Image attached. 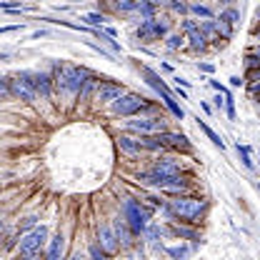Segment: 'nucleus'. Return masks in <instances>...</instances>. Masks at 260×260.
<instances>
[{
	"mask_svg": "<svg viewBox=\"0 0 260 260\" xmlns=\"http://www.w3.org/2000/svg\"><path fill=\"white\" fill-rule=\"evenodd\" d=\"M120 95H123V85H118V83H100L95 90V98L100 103H113Z\"/></svg>",
	"mask_w": 260,
	"mask_h": 260,
	"instance_id": "9d476101",
	"label": "nucleus"
},
{
	"mask_svg": "<svg viewBox=\"0 0 260 260\" xmlns=\"http://www.w3.org/2000/svg\"><path fill=\"white\" fill-rule=\"evenodd\" d=\"M63 248H65V238L58 233L53 240H50V248H48V258L50 260H58L60 255H63Z\"/></svg>",
	"mask_w": 260,
	"mask_h": 260,
	"instance_id": "4468645a",
	"label": "nucleus"
},
{
	"mask_svg": "<svg viewBox=\"0 0 260 260\" xmlns=\"http://www.w3.org/2000/svg\"><path fill=\"white\" fill-rule=\"evenodd\" d=\"M115 5H118V10H135L138 8L135 0H115Z\"/></svg>",
	"mask_w": 260,
	"mask_h": 260,
	"instance_id": "5701e85b",
	"label": "nucleus"
},
{
	"mask_svg": "<svg viewBox=\"0 0 260 260\" xmlns=\"http://www.w3.org/2000/svg\"><path fill=\"white\" fill-rule=\"evenodd\" d=\"M145 235H148V240H150V243H155V240L162 235V230L158 225H148L145 228Z\"/></svg>",
	"mask_w": 260,
	"mask_h": 260,
	"instance_id": "6ab92c4d",
	"label": "nucleus"
},
{
	"mask_svg": "<svg viewBox=\"0 0 260 260\" xmlns=\"http://www.w3.org/2000/svg\"><path fill=\"white\" fill-rule=\"evenodd\" d=\"M238 155H240V160L245 168H253V160H250V150H248V145H240L238 143Z\"/></svg>",
	"mask_w": 260,
	"mask_h": 260,
	"instance_id": "a211bd4d",
	"label": "nucleus"
},
{
	"mask_svg": "<svg viewBox=\"0 0 260 260\" xmlns=\"http://www.w3.org/2000/svg\"><path fill=\"white\" fill-rule=\"evenodd\" d=\"M183 28H185V30H188V32H193V30H198V25H195L193 20H185V23H183Z\"/></svg>",
	"mask_w": 260,
	"mask_h": 260,
	"instance_id": "2f4dec72",
	"label": "nucleus"
},
{
	"mask_svg": "<svg viewBox=\"0 0 260 260\" xmlns=\"http://www.w3.org/2000/svg\"><path fill=\"white\" fill-rule=\"evenodd\" d=\"M3 228H5V223H3V218H0V230H3Z\"/></svg>",
	"mask_w": 260,
	"mask_h": 260,
	"instance_id": "c9c22d12",
	"label": "nucleus"
},
{
	"mask_svg": "<svg viewBox=\"0 0 260 260\" xmlns=\"http://www.w3.org/2000/svg\"><path fill=\"white\" fill-rule=\"evenodd\" d=\"M205 208H208V203L200 198H175V200H170V205H165V213L193 223L195 218H200L205 213Z\"/></svg>",
	"mask_w": 260,
	"mask_h": 260,
	"instance_id": "f257e3e1",
	"label": "nucleus"
},
{
	"mask_svg": "<svg viewBox=\"0 0 260 260\" xmlns=\"http://www.w3.org/2000/svg\"><path fill=\"white\" fill-rule=\"evenodd\" d=\"M158 140L162 143V148H173V150H188L190 148L188 138L185 135H178V133H165V130H160L158 133Z\"/></svg>",
	"mask_w": 260,
	"mask_h": 260,
	"instance_id": "6e6552de",
	"label": "nucleus"
},
{
	"mask_svg": "<svg viewBox=\"0 0 260 260\" xmlns=\"http://www.w3.org/2000/svg\"><path fill=\"white\" fill-rule=\"evenodd\" d=\"M128 130H138V133H160L165 130V120L162 118H143V120H128L125 123Z\"/></svg>",
	"mask_w": 260,
	"mask_h": 260,
	"instance_id": "0eeeda50",
	"label": "nucleus"
},
{
	"mask_svg": "<svg viewBox=\"0 0 260 260\" xmlns=\"http://www.w3.org/2000/svg\"><path fill=\"white\" fill-rule=\"evenodd\" d=\"M138 3H153V0H138ZM153 5H155V3H153Z\"/></svg>",
	"mask_w": 260,
	"mask_h": 260,
	"instance_id": "f704fd0d",
	"label": "nucleus"
},
{
	"mask_svg": "<svg viewBox=\"0 0 260 260\" xmlns=\"http://www.w3.org/2000/svg\"><path fill=\"white\" fill-rule=\"evenodd\" d=\"M173 233H175V235H180V238H190V240H198V235H195L193 230H185V228H173Z\"/></svg>",
	"mask_w": 260,
	"mask_h": 260,
	"instance_id": "b1692460",
	"label": "nucleus"
},
{
	"mask_svg": "<svg viewBox=\"0 0 260 260\" xmlns=\"http://www.w3.org/2000/svg\"><path fill=\"white\" fill-rule=\"evenodd\" d=\"M35 223H38V218H35V215H30V218H25V220H23V225H20V230H28V228H35Z\"/></svg>",
	"mask_w": 260,
	"mask_h": 260,
	"instance_id": "cd10ccee",
	"label": "nucleus"
},
{
	"mask_svg": "<svg viewBox=\"0 0 260 260\" xmlns=\"http://www.w3.org/2000/svg\"><path fill=\"white\" fill-rule=\"evenodd\" d=\"M10 30H18V25H8V28H0V32H10Z\"/></svg>",
	"mask_w": 260,
	"mask_h": 260,
	"instance_id": "72a5a7b5",
	"label": "nucleus"
},
{
	"mask_svg": "<svg viewBox=\"0 0 260 260\" xmlns=\"http://www.w3.org/2000/svg\"><path fill=\"white\" fill-rule=\"evenodd\" d=\"M190 48H193V50H205V32L203 30L190 32Z\"/></svg>",
	"mask_w": 260,
	"mask_h": 260,
	"instance_id": "dca6fc26",
	"label": "nucleus"
},
{
	"mask_svg": "<svg viewBox=\"0 0 260 260\" xmlns=\"http://www.w3.org/2000/svg\"><path fill=\"white\" fill-rule=\"evenodd\" d=\"M145 108H148V103H145V98H140V95H120L113 100V110H115L118 115H125V118L138 115V113L145 110Z\"/></svg>",
	"mask_w": 260,
	"mask_h": 260,
	"instance_id": "39448f33",
	"label": "nucleus"
},
{
	"mask_svg": "<svg viewBox=\"0 0 260 260\" xmlns=\"http://www.w3.org/2000/svg\"><path fill=\"white\" fill-rule=\"evenodd\" d=\"M200 128H203V133H205V135H208V138H210V140H213V143H215V145H218L220 150H223V138H220V135H218L215 130H213V128H208L205 123H200Z\"/></svg>",
	"mask_w": 260,
	"mask_h": 260,
	"instance_id": "f3484780",
	"label": "nucleus"
},
{
	"mask_svg": "<svg viewBox=\"0 0 260 260\" xmlns=\"http://www.w3.org/2000/svg\"><path fill=\"white\" fill-rule=\"evenodd\" d=\"M100 245L105 253H115L118 250V238H115V230H110L108 225H100Z\"/></svg>",
	"mask_w": 260,
	"mask_h": 260,
	"instance_id": "9b49d317",
	"label": "nucleus"
},
{
	"mask_svg": "<svg viewBox=\"0 0 260 260\" xmlns=\"http://www.w3.org/2000/svg\"><path fill=\"white\" fill-rule=\"evenodd\" d=\"M88 70H83V68H60V73L55 75V85L63 90V93H80V88H83V83L88 80Z\"/></svg>",
	"mask_w": 260,
	"mask_h": 260,
	"instance_id": "f03ea898",
	"label": "nucleus"
},
{
	"mask_svg": "<svg viewBox=\"0 0 260 260\" xmlns=\"http://www.w3.org/2000/svg\"><path fill=\"white\" fill-rule=\"evenodd\" d=\"M45 240H48V228L45 225L32 228L30 233H25L23 240H20V255H25V258H38L40 250H43V245H45Z\"/></svg>",
	"mask_w": 260,
	"mask_h": 260,
	"instance_id": "7ed1b4c3",
	"label": "nucleus"
},
{
	"mask_svg": "<svg viewBox=\"0 0 260 260\" xmlns=\"http://www.w3.org/2000/svg\"><path fill=\"white\" fill-rule=\"evenodd\" d=\"M115 238H118V243H123V245H130L133 240H130V233H128V225H125V220H115Z\"/></svg>",
	"mask_w": 260,
	"mask_h": 260,
	"instance_id": "2eb2a0df",
	"label": "nucleus"
},
{
	"mask_svg": "<svg viewBox=\"0 0 260 260\" xmlns=\"http://www.w3.org/2000/svg\"><path fill=\"white\" fill-rule=\"evenodd\" d=\"M225 3H230V0H225Z\"/></svg>",
	"mask_w": 260,
	"mask_h": 260,
	"instance_id": "e433bc0d",
	"label": "nucleus"
},
{
	"mask_svg": "<svg viewBox=\"0 0 260 260\" xmlns=\"http://www.w3.org/2000/svg\"><path fill=\"white\" fill-rule=\"evenodd\" d=\"M180 43H183V38H180V35H170V38H168V48H170V50H178V48H180Z\"/></svg>",
	"mask_w": 260,
	"mask_h": 260,
	"instance_id": "393cba45",
	"label": "nucleus"
},
{
	"mask_svg": "<svg viewBox=\"0 0 260 260\" xmlns=\"http://www.w3.org/2000/svg\"><path fill=\"white\" fill-rule=\"evenodd\" d=\"M20 78L30 85L35 93H40L43 98L53 95V78H50V75H45V73H32V70H23Z\"/></svg>",
	"mask_w": 260,
	"mask_h": 260,
	"instance_id": "423d86ee",
	"label": "nucleus"
},
{
	"mask_svg": "<svg viewBox=\"0 0 260 260\" xmlns=\"http://www.w3.org/2000/svg\"><path fill=\"white\" fill-rule=\"evenodd\" d=\"M3 10H20V3H0Z\"/></svg>",
	"mask_w": 260,
	"mask_h": 260,
	"instance_id": "c756f323",
	"label": "nucleus"
},
{
	"mask_svg": "<svg viewBox=\"0 0 260 260\" xmlns=\"http://www.w3.org/2000/svg\"><path fill=\"white\" fill-rule=\"evenodd\" d=\"M118 145H120V150L128 153V155H140V150H143L140 140H133L128 135H120V138H118Z\"/></svg>",
	"mask_w": 260,
	"mask_h": 260,
	"instance_id": "ddd939ff",
	"label": "nucleus"
},
{
	"mask_svg": "<svg viewBox=\"0 0 260 260\" xmlns=\"http://www.w3.org/2000/svg\"><path fill=\"white\" fill-rule=\"evenodd\" d=\"M170 8H173V10H178V13H185V10H188L183 3H170Z\"/></svg>",
	"mask_w": 260,
	"mask_h": 260,
	"instance_id": "7c9ffc66",
	"label": "nucleus"
},
{
	"mask_svg": "<svg viewBox=\"0 0 260 260\" xmlns=\"http://www.w3.org/2000/svg\"><path fill=\"white\" fill-rule=\"evenodd\" d=\"M83 20L88 23V25H103V15H98V13H88V15H83Z\"/></svg>",
	"mask_w": 260,
	"mask_h": 260,
	"instance_id": "412c9836",
	"label": "nucleus"
},
{
	"mask_svg": "<svg viewBox=\"0 0 260 260\" xmlns=\"http://www.w3.org/2000/svg\"><path fill=\"white\" fill-rule=\"evenodd\" d=\"M123 210H125V223L130 225V230L135 233V235H140V233H145V228H148V210L138 203V200H133L128 198L125 200V205H123Z\"/></svg>",
	"mask_w": 260,
	"mask_h": 260,
	"instance_id": "20e7f679",
	"label": "nucleus"
},
{
	"mask_svg": "<svg viewBox=\"0 0 260 260\" xmlns=\"http://www.w3.org/2000/svg\"><path fill=\"white\" fill-rule=\"evenodd\" d=\"M240 15H238V10H225L223 15H220V23H228V25H233L235 20H238Z\"/></svg>",
	"mask_w": 260,
	"mask_h": 260,
	"instance_id": "aec40b11",
	"label": "nucleus"
},
{
	"mask_svg": "<svg viewBox=\"0 0 260 260\" xmlns=\"http://www.w3.org/2000/svg\"><path fill=\"white\" fill-rule=\"evenodd\" d=\"M8 83H10V95L20 98V100H25V103H32V100H35V90H32L20 75H18V78H13V80H8Z\"/></svg>",
	"mask_w": 260,
	"mask_h": 260,
	"instance_id": "1a4fd4ad",
	"label": "nucleus"
},
{
	"mask_svg": "<svg viewBox=\"0 0 260 260\" xmlns=\"http://www.w3.org/2000/svg\"><path fill=\"white\" fill-rule=\"evenodd\" d=\"M193 13L195 15H203V18H213V13H210L205 5H193Z\"/></svg>",
	"mask_w": 260,
	"mask_h": 260,
	"instance_id": "a878e982",
	"label": "nucleus"
},
{
	"mask_svg": "<svg viewBox=\"0 0 260 260\" xmlns=\"http://www.w3.org/2000/svg\"><path fill=\"white\" fill-rule=\"evenodd\" d=\"M5 98H10V83H8V78H0V100H5Z\"/></svg>",
	"mask_w": 260,
	"mask_h": 260,
	"instance_id": "4be33fe9",
	"label": "nucleus"
},
{
	"mask_svg": "<svg viewBox=\"0 0 260 260\" xmlns=\"http://www.w3.org/2000/svg\"><path fill=\"white\" fill-rule=\"evenodd\" d=\"M168 253H170V255H175V258H183V255H185L188 250H185V248H170Z\"/></svg>",
	"mask_w": 260,
	"mask_h": 260,
	"instance_id": "c85d7f7f",
	"label": "nucleus"
},
{
	"mask_svg": "<svg viewBox=\"0 0 260 260\" xmlns=\"http://www.w3.org/2000/svg\"><path fill=\"white\" fill-rule=\"evenodd\" d=\"M90 255H93V258H105L108 253L103 250V245H93V248H90Z\"/></svg>",
	"mask_w": 260,
	"mask_h": 260,
	"instance_id": "bb28decb",
	"label": "nucleus"
},
{
	"mask_svg": "<svg viewBox=\"0 0 260 260\" xmlns=\"http://www.w3.org/2000/svg\"><path fill=\"white\" fill-rule=\"evenodd\" d=\"M250 78H253L255 83H258V80H260V65H258V70H253V73H250Z\"/></svg>",
	"mask_w": 260,
	"mask_h": 260,
	"instance_id": "473e14b6",
	"label": "nucleus"
},
{
	"mask_svg": "<svg viewBox=\"0 0 260 260\" xmlns=\"http://www.w3.org/2000/svg\"><path fill=\"white\" fill-rule=\"evenodd\" d=\"M153 170H155V173H160V175H178V173H180L178 162L173 160V158H160V160L153 165Z\"/></svg>",
	"mask_w": 260,
	"mask_h": 260,
	"instance_id": "f8f14e48",
	"label": "nucleus"
}]
</instances>
